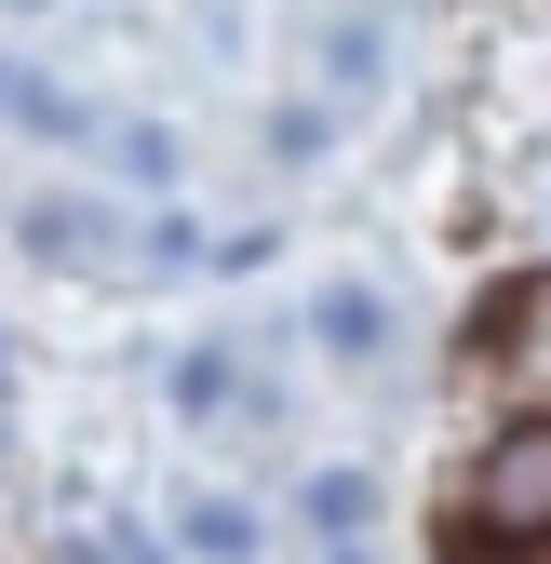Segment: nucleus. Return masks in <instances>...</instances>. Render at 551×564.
<instances>
[{
  "label": "nucleus",
  "instance_id": "obj_4",
  "mask_svg": "<svg viewBox=\"0 0 551 564\" xmlns=\"http://www.w3.org/2000/svg\"><path fill=\"white\" fill-rule=\"evenodd\" d=\"M188 551H256V524H242L229 498H202V511H188Z\"/></svg>",
  "mask_w": 551,
  "mask_h": 564
},
{
  "label": "nucleus",
  "instance_id": "obj_5",
  "mask_svg": "<svg viewBox=\"0 0 551 564\" xmlns=\"http://www.w3.org/2000/svg\"><path fill=\"white\" fill-rule=\"evenodd\" d=\"M457 564H498V551H485V524H471V538H457Z\"/></svg>",
  "mask_w": 551,
  "mask_h": 564
},
{
  "label": "nucleus",
  "instance_id": "obj_2",
  "mask_svg": "<svg viewBox=\"0 0 551 564\" xmlns=\"http://www.w3.org/2000/svg\"><path fill=\"white\" fill-rule=\"evenodd\" d=\"M377 336H390V310L364 296V282H336V296H323V349H350V364H364Z\"/></svg>",
  "mask_w": 551,
  "mask_h": 564
},
{
  "label": "nucleus",
  "instance_id": "obj_3",
  "mask_svg": "<svg viewBox=\"0 0 551 564\" xmlns=\"http://www.w3.org/2000/svg\"><path fill=\"white\" fill-rule=\"evenodd\" d=\"M28 242H41V256H95V216H82V202H41Z\"/></svg>",
  "mask_w": 551,
  "mask_h": 564
},
{
  "label": "nucleus",
  "instance_id": "obj_1",
  "mask_svg": "<svg viewBox=\"0 0 551 564\" xmlns=\"http://www.w3.org/2000/svg\"><path fill=\"white\" fill-rule=\"evenodd\" d=\"M471 524H485V538H551V416H525V431L485 444V470H471Z\"/></svg>",
  "mask_w": 551,
  "mask_h": 564
}]
</instances>
